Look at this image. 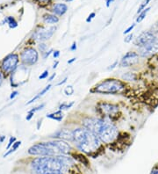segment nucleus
<instances>
[{
  "label": "nucleus",
  "mask_w": 158,
  "mask_h": 174,
  "mask_svg": "<svg viewBox=\"0 0 158 174\" xmlns=\"http://www.w3.org/2000/svg\"><path fill=\"white\" fill-rule=\"evenodd\" d=\"M73 164V160L65 155L42 157L32 162V168L35 174H65Z\"/></svg>",
  "instance_id": "f257e3e1"
},
{
  "label": "nucleus",
  "mask_w": 158,
  "mask_h": 174,
  "mask_svg": "<svg viewBox=\"0 0 158 174\" xmlns=\"http://www.w3.org/2000/svg\"><path fill=\"white\" fill-rule=\"evenodd\" d=\"M100 140L86 129L77 128L73 129V142L77 148L87 154H93L100 148Z\"/></svg>",
  "instance_id": "f03ea898"
},
{
  "label": "nucleus",
  "mask_w": 158,
  "mask_h": 174,
  "mask_svg": "<svg viewBox=\"0 0 158 174\" xmlns=\"http://www.w3.org/2000/svg\"><path fill=\"white\" fill-rule=\"evenodd\" d=\"M125 88L126 85L124 82L115 78H108L96 85L90 90V92L101 94H118L121 93Z\"/></svg>",
  "instance_id": "7ed1b4c3"
},
{
  "label": "nucleus",
  "mask_w": 158,
  "mask_h": 174,
  "mask_svg": "<svg viewBox=\"0 0 158 174\" xmlns=\"http://www.w3.org/2000/svg\"><path fill=\"white\" fill-rule=\"evenodd\" d=\"M28 154L32 156H40V157H52L62 155L56 140L46 143H39L37 144L31 146L27 150Z\"/></svg>",
  "instance_id": "20e7f679"
},
{
  "label": "nucleus",
  "mask_w": 158,
  "mask_h": 174,
  "mask_svg": "<svg viewBox=\"0 0 158 174\" xmlns=\"http://www.w3.org/2000/svg\"><path fill=\"white\" fill-rule=\"evenodd\" d=\"M118 135L119 131L117 127L111 121H106L102 128L100 133L98 135V137L104 144H111L118 137Z\"/></svg>",
  "instance_id": "39448f33"
},
{
  "label": "nucleus",
  "mask_w": 158,
  "mask_h": 174,
  "mask_svg": "<svg viewBox=\"0 0 158 174\" xmlns=\"http://www.w3.org/2000/svg\"><path fill=\"white\" fill-rule=\"evenodd\" d=\"M98 111L103 118L113 120L117 118L119 112V108L118 105L107 102H101L98 105Z\"/></svg>",
  "instance_id": "423d86ee"
},
{
  "label": "nucleus",
  "mask_w": 158,
  "mask_h": 174,
  "mask_svg": "<svg viewBox=\"0 0 158 174\" xmlns=\"http://www.w3.org/2000/svg\"><path fill=\"white\" fill-rule=\"evenodd\" d=\"M105 122H106V120L104 119L90 117V118H86V119L83 120L82 125L85 129H86L87 130L95 134L98 136V135L100 133L101 129L104 127V125L105 124Z\"/></svg>",
  "instance_id": "0eeeda50"
},
{
  "label": "nucleus",
  "mask_w": 158,
  "mask_h": 174,
  "mask_svg": "<svg viewBox=\"0 0 158 174\" xmlns=\"http://www.w3.org/2000/svg\"><path fill=\"white\" fill-rule=\"evenodd\" d=\"M19 62V56L17 54H10L7 57L3 59L1 63V69L2 71L6 74L13 73L17 69V65Z\"/></svg>",
  "instance_id": "6e6552de"
},
{
  "label": "nucleus",
  "mask_w": 158,
  "mask_h": 174,
  "mask_svg": "<svg viewBox=\"0 0 158 174\" xmlns=\"http://www.w3.org/2000/svg\"><path fill=\"white\" fill-rule=\"evenodd\" d=\"M20 59L23 64L32 66L38 62L39 59V54L37 50L33 48H27L24 49L20 54Z\"/></svg>",
  "instance_id": "1a4fd4ad"
},
{
  "label": "nucleus",
  "mask_w": 158,
  "mask_h": 174,
  "mask_svg": "<svg viewBox=\"0 0 158 174\" xmlns=\"http://www.w3.org/2000/svg\"><path fill=\"white\" fill-rule=\"evenodd\" d=\"M138 54L142 57H147L152 56L158 52V39L155 42L146 44L144 46L138 48Z\"/></svg>",
  "instance_id": "9d476101"
},
{
  "label": "nucleus",
  "mask_w": 158,
  "mask_h": 174,
  "mask_svg": "<svg viewBox=\"0 0 158 174\" xmlns=\"http://www.w3.org/2000/svg\"><path fill=\"white\" fill-rule=\"evenodd\" d=\"M139 54L136 52H128L123 57L121 58V61L119 62L120 67L122 68H128L132 67L139 62Z\"/></svg>",
  "instance_id": "9b49d317"
},
{
  "label": "nucleus",
  "mask_w": 158,
  "mask_h": 174,
  "mask_svg": "<svg viewBox=\"0 0 158 174\" xmlns=\"http://www.w3.org/2000/svg\"><path fill=\"white\" fill-rule=\"evenodd\" d=\"M56 27H51V28H42L41 30L36 31L33 33V38L36 41L41 42L47 41L53 36L54 33L56 32Z\"/></svg>",
  "instance_id": "f8f14e48"
},
{
  "label": "nucleus",
  "mask_w": 158,
  "mask_h": 174,
  "mask_svg": "<svg viewBox=\"0 0 158 174\" xmlns=\"http://www.w3.org/2000/svg\"><path fill=\"white\" fill-rule=\"evenodd\" d=\"M158 38L150 31H147V32H143L136 39L135 41V45L139 48V47H142L144 46L146 44L150 43L152 42H155L157 41Z\"/></svg>",
  "instance_id": "ddd939ff"
},
{
  "label": "nucleus",
  "mask_w": 158,
  "mask_h": 174,
  "mask_svg": "<svg viewBox=\"0 0 158 174\" xmlns=\"http://www.w3.org/2000/svg\"><path fill=\"white\" fill-rule=\"evenodd\" d=\"M56 139H62L68 142H73V130L70 129H60L55 133L54 136H51Z\"/></svg>",
  "instance_id": "4468645a"
},
{
  "label": "nucleus",
  "mask_w": 158,
  "mask_h": 174,
  "mask_svg": "<svg viewBox=\"0 0 158 174\" xmlns=\"http://www.w3.org/2000/svg\"><path fill=\"white\" fill-rule=\"evenodd\" d=\"M68 11V6L65 4H56L53 7L52 12L55 15L57 16H62L64 15Z\"/></svg>",
  "instance_id": "2eb2a0df"
},
{
  "label": "nucleus",
  "mask_w": 158,
  "mask_h": 174,
  "mask_svg": "<svg viewBox=\"0 0 158 174\" xmlns=\"http://www.w3.org/2000/svg\"><path fill=\"white\" fill-rule=\"evenodd\" d=\"M44 22L47 23V24H50V25H53V24H56L59 21V19L58 17H56V15L55 14H44L43 17Z\"/></svg>",
  "instance_id": "dca6fc26"
},
{
  "label": "nucleus",
  "mask_w": 158,
  "mask_h": 174,
  "mask_svg": "<svg viewBox=\"0 0 158 174\" xmlns=\"http://www.w3.org/2000/svg\"><path fill=\"white\" fill-rule=\"evenodd\" d=\"M51 86H52L51 85H48V86H47L45 87L43 90H42V91H41V92H39V93H38V94H37V95H36V96H35L34 98H33L32 100H29V101L27 102V103L26 105H30V104H32V103L35 102V100H38V99H40L41 97H42V96H43L45 93H47V91H49V90L51 89Z\"/></svg>",
  "instance_id": "f3484780"
},
{
  "label": "nucleus",
  "mask_w": 158,
  "mask_h": 174,
  "mask_svg": "<svg viewBox=\"0 0 158 174\" xmlns=\"http://www.w3.org/2000/svg\"><path fill=\"white\" fill-rule=\"evenodd\" d=\"M47 117L51 119V120H56V121H62V120L63 119V114L61 110H58L55 113H51V114L47 115Z\"/></svg>",
  "instance_id": "a211bd4d"
},
{
  "label": "nucleus",
  "mask_w": 158,
  "mask_h": 174,
  "mask_svg": "<svg viewBox=\"0 0 158 174\" xmlns=\"http://www.w3.org/2000/svg\"><path fill=\"white\" fill-rule=\"evenodd\" d=\"M20 144H21V142L20 141H16L14 144H13V145L8 149V151L4 155V158H5V157H8L9 155H11L12 153H13V152H15L16 151V149L20 146Z\"/></svg>",
  "instance_id": "6ab92c4d"
},
{
  "label": "nucleus",
  "mask_w": 158,
  "mask_h": 174,
  "mask_svg": "<svg viewBox=\"0 0 158 174\" xmlns=\"http://www.w3.org/2000/svg\"><path fill=\"white\" fill-rule=\"evenodd\" d=\"M4 21L7 22V24L9 25V28H15L18 27L17 21L15 20V19L14 18H13V17H7V18L4 19Z\"/></svg>",
  "instance_id": "aec40b11"
},
{
  "label": "nucleus",
  "mask_w": 158,
  "mask_h": 174,
  "mask_svg": "<svg viewBox=\"0 0 158 174\" xmlns=\"http://www.w3.org/2000/svg\"><path fill=\"white\" fill-rule=\"evenodd\" d=\"M122 78L124 80H128V81H134L136 79V75L134 73L127 72L122 76Z\"/></svg>",
  "instance_id": "412c9836"
},
{
  "label": "nucleus",
  "mask_w": 158,
  "mask_h": 174,
  "mask_svg": "<svg viewBox=\"0 0 158 174\" xmlns=\"http://www.w3.org/2000/svg\"><path fill=\"white\" fill-rule=\"evenodd\" d=\"M149 10H150V8H146V9H144L143 11H142V12L139 14V17L136 19V22H137V23L142 22L144 19H145L146 15H147V13H148V11H149Z\"/></svg>",
  "instance_id": "4be33fe9"
},
{
  "label": "nucleus",
  "mask_w": 158,
  "mask_h": 174,
  "mask_svg": "<svg viewBox=\"0 0 158 174\" xmlns=\"http://www.w3.org/2000/svg\"><path fill=\"white\" fill-rule=\"evenodd\" d=\"M74 105V102H70V103H62L59 106V110L62 111V110H68L70 108H71L72 106Z\"/></svg>",
  "instance_id": "5701e85b"
},
{
  "label": "nucleus",
  "mask_w": 158,
  "mask_h": 174,
  "mask_svg": "<svg viewBox=\"0 0 158 174\" xmlns=\"http://www.w3.org/2000/svg\"><path fill=\"white\" fill-rule=\"evenodd\" d=\"M150 2V0H145L143 3L140 5V7H139V9H138V11H137V13H141L142 11H143L144 9H146V6L148 4V3Z\"/></svg>",
  "instance_id": "b1692460"
},
{
  "label": "nucleus",
  "mask_w": 158,
  "mask_h": 174,
  "mask_svg": "<svg viewBox=\"0 0 158 174\" xmlns=\"http://www.w3.org/2000/svg\"><path fill=\"white\" fill-rule=\"evenodd\" d=\"M64 93L67 95V96H70L74 93V88L72 86H69L64 89Z\"/></svg>",
  "instance_id": "393cba45"
},
{
  "label": "nucleus",
  "mask_w": 158,
  "mask_h": 174,
  "mask_svg": "<svg viewBox=\"0 0 158 174\" xmlns=\"http://www.w3.org/2000/svg\"><path fill=\"white\" fill-rule=\"evenodd\" d=\"M39 49L41 50V52H42V54H45V53L47 52V44L43 43V42H41V43L39 44Z\"/></svg>",
  "instance_id": "a878e982"
},
{
  "label": "nucleus",
  "mask_w": 158,
  "mask_h": 174,
  "mask_svg": "<svg viewBox=\"0 0 158 174\" xmlns=\"http://www.w3.org/2000/svg\"><path fill=\"white\" fill-rule=\"evenodd\" d=\"M76 158L79 160V161H81L82 163L84 162L85 164H86V165L88 164V160H87V158L84 156V155H82V154H78V155H76Z\"/></svg>",
  "instance_id": "bb28decb"
},
{
  "label": "nucleus",
  "mask_w": 158,
  "mask_h": 174,
  "mask_svg": "<svg viewBox=\"0 0 158 174\" xmlns=\"http://www.w3.org/2000/svg\"><path fill=\"white\" fill-rule=\"evenodd\" d=\"M44 106H45V104H42V105H39L38 106H35L34 108L31 109V110H30L29 112H32V113H35V112H37V111H40V110L43 109Z\"/></svg>",
  "instance_id": "cd10ccee"
},
{
  "label": "nucleus",
  "mask_w": 158,
  "mask_h": 174,
  "mask_svg": "<svg viewBox=\"0 0 158 174\" xmlns=\"http://www.w3.org/2000/svg\"><path fill=\"white\" fill-rule=\"evenodd\" d=\"M15 142H16V138H15L14 136H12L11 138H10V140H9V143H8V144H7V146H6V149H9L13 145V144H14Z\"/></svg>",
  "instance_id": "c85d7f7f"
},
{
  "label": "nucleus",
  "mask_w": 158,
  "mask_h": 174,
  "mask_svg": "<svg viewBox=\"0 0 158 174\" xmlns=\"http://www.w3.org/2000/svg\"><path fill=\"white\" fill-rule=\"evenodd\" d=\"M47 77H48V71H47V70H46V71H44L42 73V74L39 76V79H40V80L46 79Z\"/></svg>",
  "instance_id": "c756f323"
},
{
  "label": "nucleus",
  "mask_w": 158,
  "mask_h": 174,
  "mask_svg": "<svg viewBox=\"0 0 158 174\" xmlns=\"http://www.w3.org/2000/svg\"><path fill=\"white\" fill-rule=\"evenodd\" d=\"M95 16H96V13H91L88 16V18L86 19L87 23L90 22V21L92 20V19H94V18H95Z\"/></svg>",
  "instance_id": "7c9ffc66"
},
{
  "label": "nucleus",
  "mask_w": 158,
  "mask_h": 174,
  "mask_svg": "<svg viewBox=\"0 0 158 174\" xmlns=\"http://www.w3.org/2000/svg\"><path fill=\"white\" fill-rule=\"evenodd\" d=\"M134 27H135V24H133L132 26H130L129 28H128L126 29V30L124 31V33H124V34H128V33H130L133 29L134 28Z\"/></svg>",
  "instance_id": "2f4dec72"
},
{
  "label": "nucleus",
  "mask_w": 158,
  "mask_h": 174,
  "mask_svg": "<svg viewBox=\"0 0 158 174\" xmlns=\"http://www.w3.org/2000/svg\"><path fill=\"white\" fill-rule=\"evenodd\" d=\"M53 52H54V50H53L52 48H51V49H49L48 51H47V52H46L45 54H43V58H44V59H46L47 57H49V56H50V55H51V54L53 53Z\"/></svg>",
  "instance_id": "473e14b6"
},
{
  "label": "nucleus",
  "mask_w": 158,
  "mask_h": 174,
  "mask_svg": "<svg viewBox=\"0 0 158 174\" xmlns=\"http://www.w3.org/2000/svg\"><path fill=\"white\" fill-rule=\"evenodd\" d=\"M133 33H131V34H129V35H128L126 38H125V40H124V42H127V43H128V42H130L131 41H132V39H133Z\"/></svg>",
  "instance_id": "72a5a7b5"
},
{
  "label": "nucleus",
  "mask_w": 158,
  "mask_h": 174,
  "mask_svg": "<svg viewBox=\"0 0 158 174\" xmlns=\"http://www.w3.org/2000/svg\"><path fill=\"white\" fill-rule=\"evenodd\" d=\"M34 115V113H32V112H28V114H27V115L26 117V120H30L33 117Z\"/></svg>",
  "instance_id": "f704fd0d"
},
{
  "label": "nucleus",
  "mask_w": 158,
  "mask_h": 174,
  "mask_svg": "<svg viewBox=\"0 0 158 174\" xmlns=\"http://www.w3.org/2000/svg\"><path fill=\"white\" fill-rule=\"evenodd\" d=\"M117 65H118V61H115L114 62H113L112 65H110V67H108V70H109V71H112V70H113V69H114Z\"/></svg>",
  "instance_id": "c9c22d12"
},
{
  "label": "nucleus",
  "mask_w": 158,
  "mask_h": 174,
  "mask_svg": "<svg viewBox=\"0 0 158 174\" xmlns=\"http://www.w3.org/2000/svg\"><path fill=\"white\" fill-rule=\"evenodd\" d=\"M53 57H54V58L59 57H60V51H59V50L54 51V52H53Z\"/></svg>",
  "instance_id": "e433bc0d"
},
{
  "label": "nucleus",
  "mask_w": 158,
  "mask_h": 174,
  "mask_svg": "<svg viewBox=\"0 0 158 174\" xmlns=\"http://www.w3.org/2000/svg\"><path fill=\"white\" fill-rule=\"evenodd\" d=\"M67 80H68V77H65V78H64V79H63L62 81L59 82V83H58L56 86H62V85H64V84H65V83L67 82Z\"/></svg>",
  "instance_id": "4c0bfd02"
},
{
  "label": "nucleus",
  "mask_w": 158,
  "mask_h": 174,
  "mask_svg": "<svg viewBox=\"0 0 158 174\" xmlns=\"http://www.w3.org/2000/svg\"><path fill=\"white\" fill-rule=\"evenodd\" d=\"M18 93H19V92H18L17 91H14L13 92H12V94H11V96H10V99H11V100L14 99L15 97H16V96L18 95Z\"/></svg>",
  "instance_id": "58836bf2"
},
{
  "label": "nucleus",
  "mask_w": 158,
  "mask_h": 174,
  "mask_svg": "<svg viewBox=\"0 0 158 174\" xmlns=\"http://www.w3.org/2000/svg\"><path fill=\"white\" fill-rule=\"evenodd\" d=\"M76 42H73V44L71 45V47H70V50L71 51H75V50H76Z\"/></svg>",
  "instance_id": "ea45409f"
},
{
  "label": "nucleus",
  "mask_w": 158,
  "mask_h": 174,
  "mask_svg": "<svg viewBox=\"0 0 158 174\" xmlns=\"http://www.w3.org/2000/svg\"><path fill=\"white\" fill-rule=\"evenodd\" d=\"M4 140H5V136H4V135H1V136H0V145L4 143Z\"/></svg>",
  "instance_id": "a19ab883"
},
{
  "label": "nucleus",
  "mask_w": 158,
  "mask_h": 174,
  "mask_svg": "<svg viewBox=\"0 0 158 174\" xmlns=\"http://www.w3.org/2000/svg\"><path fill=\"white\" fill-rule=\"evenodd\" d=\"M42 119L38 120V123H37V129H40V127L42 126Z\"/></svg>",
  "instance_id": "79ce46f5"
},
{
  "label": "nucleus",
  "mask_w": 158,
  "mask_h": 174,
  "mask_svg": "<svg viewBox=\"0 0 158 174\" xmlns=\"http://www.w3.org/2000/svg\"><path fill=\"white\" fill-rule=\"evenodd\" d=\"M114 0H106V6L107 7H109L110 6V4L113 2Z\"/></svg>",
  "instance_id": "37998d69"
},
{
  "label": "nucleus",
  "mask_w": 158,
  "mask_h": 174,
  "mask_svg": "<svg viewBox=\"0 0 158 174\" xmlns=\"http://www.w3.org/2000/svg\"><path fill=\"white\" fill-rule=\"evenodd\" d=\"M56 73H54V74H52V76L48 78V81H52L55 77H56Z\"/></svg>",
  "instance_id": "c03bdc74"
},
{
  "label": "nucleus",
  "mask_w": 158,
  "mask_h": 174,
  "mask_svg": "<svg viewBox=\"0 0 158 174\" xmlns=\"http://www.w3.org/2000/svg\"><path fill=\"white\" fill-rule=\"evenodd\" d=\"M76 60V57L72 58V59H70V60H69V61H68V63H69V64H70V63H72V62H74Z\"/></svg>",
  "instance_id": "a18cd8bd"
},
{
  "label": "nucleus",
  "mask_w": 158,
  "mask_h": 174,
  "mask_svg": "<svg viewBox=\"0 0 158 174\" xmlns=\"http://www.w3.org/2000/svg\"><path fill=\"white\" fill-rule=\"evenodd\" d=\"M2 84H3V74L0 71V86H2Z\"/></svg>",
  "instance_id": "49530a36"
},
{
  "label": "nucleus",
  "mask_w": 158,
  "mask_h": 174,
  "mask_svg": "<svg viewBox=\"0 0 158 174\" xmlns=\"http://www.w3.org/2000/svg\"><path fill=\"white\" fill-rule=\"evenodd\" d=\"M58 64H59V62H58V61H56V62L54 63V65H53V69H56V68H57Z\"/></svg>",
  "instance_id": "de8ad7c7"
},
{
  "label": "nucleus",
  "mask_w": 158,
  "mask_h": 174,
  "mask_svg": "<svg viewBox=\"0 0 158 174\" xmlns=\"http://www.w3.org/2000/svg\"><path fill=\"white\" fill-rule=\"evenodd\" d=\"M151 174H158V171L157 170H155V171H153V172H152V173Z\"/></svg>",
  "instance_id": "09e8293b"
},
{
  "label": "nucleus",
  "mask_w": 158,
  "mask_h": 174,
  "mask_svg": "<svg viewBox=\"0 0 158 174\" xmlns=\"http://www.w3.org/2000/svg\"><path fill=\"white\" fill-rule=\"evenodd\" d=\"M64 1H66V2H70V1H73V0H64Z\"/></svg>",
  "instance_id": "8fccbe9b"
},
{
  "label": "nucleus",
  "mask_w": 158,
  "mask_h": 174,
  "mask_svg": "<svg viewBox=\"0 0 158 174\" xmlns=\"http://www.w3.org/2000/svg\"><path fill=\"white\" fill-rule=\"evenodd\" d=\"M39 1H42V2H43V1H48V0H39Z\"/></svg>",
  "instance_id": "3c124183"
},
{
  "label": "nucleus",
  "mask_w": 158,
  "mask_h": 174,
  "mask_svg": "<svg viewBox=\"0 0 158 174\" xmlns=\"http://www.w3.org/2000/svg\"><path fill=\"white\" fill-rule=\"evenodd\" d=\"M157 32H158V23L157 24Z\"/></svg>",
  "instance_id": "603ef678"
}]
</instances>
